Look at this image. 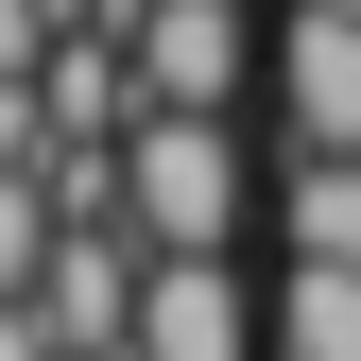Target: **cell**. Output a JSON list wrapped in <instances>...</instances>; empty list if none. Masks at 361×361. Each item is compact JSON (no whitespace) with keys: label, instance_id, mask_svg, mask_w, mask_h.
I'll use <instances>...</instances> for the list:
<instances>
[{"label":"cell","instance_id":"obj_6","mask_svg":"<svg viewBox=\"0 0 361 361\" xmlns=\"http://www.w3.org/2000/svg\"><path fill=\"white\" fill-rule=\"evenodd\" d=\"M276 241H293V276H361V155H293L276 172Z\"/></svg>","mask_w":361,"mask_h":361},{"label":"cell","instance_id":"obj_4","mask_svg":"<svg viewBox=\"0 0 361 361\" xmlns=\"http://www.w3.org/2000/svg\"><path fill=\"white\" fill-rule=\"evenodd\" d=\"M276 121H293V155H361V18L276 35Z\"/></svg>","mask_w":361,"mask_h":361},{"label":"cell","instance_id":"obj_3","mask_svg":"<svg viewBox=\"0 0 361 361\" xmlns=\"http://www.w3.org/2000/svg\"><path fill=\"white\" fill-rule=\"evenodd\" d=\"M121 361H258V293L224 258H155L138 276V344Z\"/></svg>","mask_w":361,"mask_h":361},{"label":"cell","instance_id":"obj_11","mask_svg":"<svg viewBox=\"0 0 361 361\" xmlns=\"http://www.w3.org/2000/svg\"><path fill=\"white\" fill-rule=\"evenodd\" d=\"M0 361H52V344H35V310H0Z\"/></svg>","mask_w":361,"mask_h":361},{"label":"cell","instance_id":"obj_1","mask_svg":"<svg viewBox=\"0 0 361 361\" xmlns=\"http://www.w3.org/2000/svg\"><path fill=\"white\" fill-rule=\"evenodd\" d=\"M121 224H138V258H224L241 241V138L224 121H138L121 138Z\"/></svg>","mask_w":361,"mask_h":361},{"label":"cell","instance_id":"obj_2","mask_svg":"<svg viewBox=\"0 0 361 361\" xmlns=\"http://www.w3.org/2000/svg\"><path fill=\"white\" fill-rule=\"evenodd\" d=\"M121 69H138V121H224L258 35H241V0H121Z\"/></svg>","mask_w":361,"mask_h":361},{"label":"cell","instance_id":"obj_12","mask_svg":"<svg viewBox=\"0 0 361 361\" xmlns=\"http://www.w3.org/2000/svg\"><path fill=\"white\" fill-rule=\"evenodd\" d=\"M293 18H361V0H293Z\"/></svg>","mask_w":361,"mask_h":361},{"label":"cell","instance_id":"obj_7","mask_svg":"<svg viewBox=\"0 0 361 361\" xmlns=\"http://www.w3.org/2000/svg\"><path fill=\"white\" fill-rule=\"evenodd\" d=\"M258 344H276V361H361V276H276Z\"/></svg>","mask_w":361,"mask_h":361},{"label":"cell","instance_id":"obj_10","mask_svg":"<svg viewBox=\"0 0 361 361\" xmlns=\"http://www.w3.org/2000/svg\"><path fill=\"white\" fill-rule=\"evenodd\" d=\"M52 69V18H35V0H0V86H35Z\"/></svg>","mask_w":361,"mask_h":361},{"label":"cell","instance_id":"obj_5","mask_svg":"<svg viewBox=\"0 0 361 361\" xmlns=\"http://www.w3.org/2000/svg\"><path fill=\"white\" fill-rule=\"evenodd\" d=\"M138 276H155V258H121V241H52V276H35V344H52V361L138 344Z\"/></svg>","mask_w":361,"mask_h":361},{"label":"cell","instance_id":"obj_8","mask_svg":"<svg viewBox=\"0 0 361 361\" xmlns=\"http://www.w3.org/2000/svg\"><path fill=\"white\" fill-rule=\"evenodd\" d=\"M52 172H0V310H35V276H52Z\"/></svg>","mask_w":361,"mask_h":361},{"label":"cell","instance_id":"obj_9","mask_svg":"<svg viewBox=\"0 0 361 361\" xmlns=\"http://www.w3.org/2000/svg\"><path fill=\"white\" fill-rule=\"evenodd\" d=\"M0 172H52V121H35V86H0Z\"/></svg>","mask_w":361,"mask_h":361}]
</instances>
